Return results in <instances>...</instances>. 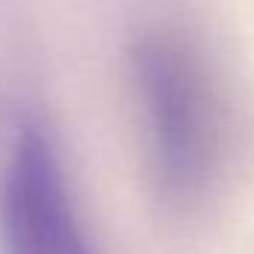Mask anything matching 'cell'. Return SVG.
<instances>
[{
  "mask_svg": "<svg viewBox=\"0 0 254 254\" xmlns=\"http://www.w3.org/2000/svg\"><path fill=\"white\" fill-rule=\"evenodd\" d=\"M130 89L160 204L181 216L210 207L234 163V113L201 42L175 24L145 27L130 45Z\"/></svg>",
  "mask_w": 254,
  "mask_h": 254,
  "instance_id": "1",
  "label": "cell"
},
{
  "mask_svg": "<svg viewBox=\"0 0 254 254\" xmlns=\"http://www.w3.org/2000/svg\"><path fill=\"white\" fill-rule=\"evenodd\" d=\"M3 254H92L51 139L36 125L18 130L0 175Z\"/></svg>",
  "mask_w": 254,
  "mask_h": 254,
  "instance_id": "2",
  "label": "cell"
}]
</instances>
